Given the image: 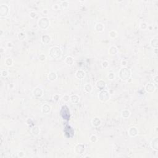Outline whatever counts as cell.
<instances>
[{
  "mask_svg": "<svg viewBox=\"0 0 158 158\" xmlns=\"http://www.w3.org/2000/svg\"><path fill=\"white\" fill-rule=\"evenodd\" d=\"M49 55L51 57V58L53 59H60L62 56V51L61 48L59 46H53L49 49Z\"/></svg>",
  "mask_w": 158,
  "mask_h": 158,
  "instance_id": "1",
  "label": "cell"
},
{
  "mask_svg": "<svg viewBox=\"0 0 158 158\" xmlns=\"http://www.w3.org/2000/svg\"><path fill=\"white\" fill-rule=\"evenodd\" d=\"M119 78L122 81H128L131 78L132 76V72L130 69L126 67H123L122 68L120 69L119 72Z\"/></svg>",
  "mask_w": 158,
  "mask_h": 158,
  "instance_id": "2",
  "label": "cell"
},
{
  "mask_svg": "<svg viewBox=\"0 0 158 158\" xmlns=\"http://www.w3.org/2000/svg\"><path fill=\"white\" fill-rule=\"evenodd\" d=\"M38 26L42 30H46L50 25V20L46 17H42L38 20Z\"/></svg>",
  "mask_w": 158,
  "mask_h": 158,
  "instance_id": "3",
  "label": "cell"
},
{
  "mask_svg": "<svg viewBox=\"0 0 158 158\" xmlns=\"http://www.w3.org/2000/svg\"><path fill=\"white\" fill-rule=\"evenodd\" d=\"M110 98V94L109 93V91L106 90L100 91L98 93V99L102 103H106L108 101Z\"/></svg>",
  "mask_w": 158,
  "mask_h": 158,
  "instance_id": "4",
  "label": "cell"
},
{
  "mask_svg": "<svg viewBox=\"0 0 158 158\" xmlns=\"http://www.w3.org/2000/svg\"><path fill=\"white\" fill-rule=\"evenodd\" d=\"M9 12V8L8 5L2 4L0 6V16L1 17H6Z\"/></svg>",
  "mask_w": 158,
  "mask_h": 158,
  "instance_id": "5",
  "label": "cell"
},
{
  "mask_svg": "<svg viewBox=\"0 0 158 158\" xmlns=\"http://www.w3.org/2000/svg\"><path fill=\"white\" fill-rule=\"evenodd\" d=\"M85 146L84 144L78 143L74 148V151L77 154H81L85 152Z\"/></svg>",
  "mask_w": 158,
  "mask_h": 158,
  "instance_id": "6",
  "label": "cell"
},
{
  "mask_svg": "<svg viewBox=\"0 0 158 158\" xmlns=\"http://www.w3.org/2000/svg\"><path fill=\"white\" fill-rule=\"evenodd\" d=\"M33 95L35 98H40L43 95V90L42 88L40 87H36L32 91Z\"/></svg>",
  "mask_w": 158,
  "mask_h": 158,
  "instance_id": "7",
  "label": "cell"
},
{
  "mask_svg": "<svg viewBox=\"0 0 158 158\" xmlns=\"http://www.w3.org/2000/svg\"><path fill=\"white\" fill-rule=\"evenodd\" d=\"M156 86L153 83H151V82H149V83H148L147 84L145 85V91L146 92L148 93H153L156 90Z\"/></svg>",
  "mask_w": 158,
  "mask_h": 158,
  "instance_id": "8",
  "label": "cell"
},
{
  "mask_svg": "<svg viewBox=\"0 0 158 158\" xmlns=\"http://www.w3.org/2000/svg\"><path fill=\"white\" fill-rule=\"evenodd\" d=\"M96 87L100 91L105 90L106 87V83L105 80H99L96 82Z\"/></svg>",
  "mask_w": 158,
  "mask_h": 158,
  "instance_id": "9",
  "label": "cell"
},
{
  "mask_svg": "<svg viewBox=\"0 0 158 158\" xmlns=\"http://www.w3.org/2000/svg\"><path fill=\"white\" fill-rule=\"evenodd\" d=\"M128 134L130 137H135L138 135V130L135 127H131L128 129Z\"/></svg>",
  "mask_w": 158,
  "mask_h": 158,
  "instance_id": "10",
  "label": "cell"
},
{
  "mask_svg": "<svg viewBox=\"0 0 158 158\" xmlns=\"http://www.w3.org/2000/svg\"><path fill=\"white\" fill-rule=\"evenodd\" d=\"M41 111L43 114H48L51 111V106L48 104H45L42 106Z\"/></svg>",
  "mask_w": 158,
  "mask_h": 158,
  "instance_id": "11",
  "label": "cell"
},
{
  "mask_svg": "<svg viewBox=\"0 0 158 158\" xmlns=\"http://www.w3.org/2000/svg\"><path fill=\"white\" fill-rule=\"evenodd\" d=\"M75 77L77 78V79H79V80H82L83 78L85 77V75H86V73L84 71L81 70V69H79L78 71H76L75 72Z\"/></svg>",
  "mask_w": 158,
  "mask_h": 158,
  "instance_id": "12",
  "label": "cell"
},
{
  "mask_svg": "<svg viewBox=\"0 0 158 158\" xmlns=\"http://www.w3.org/2000/svg\"><path fill=\"white\" fill-rule=\"evenodd\" d=\"M101 124V120L99 117H95L91 120V125L94 127H98Z\"/></svg>",
  "mask_w": 158,
  "mask_h": 158,
  "instance_id": "13",
  "label": "cell"
},
{
  "mask_svg": "<svg viewBox=\"0 0 158 158\" xmlns=\"http://www.w3.org/2000/svg\"><path fill=\"white\" fill-rule=\"evenodd\" d=\"M150 146L153 150L158 151V138H153L150 143Z\"/></svg>",
  "mask_w": 158,
  "mask_h": 158,
  "instance_id": "14",
  "label": "cell"
},
{
  "mask_svg": "<svg viewBox=\"0 0 158 158\" xmlns=\"http://www.w3.org/2000/svg\"><path fill=\"white\" fill-rule=\"evenodd\" d=\"M42 43L44 45H48L51 41V37L49 35H43L41 39Z\"/></svg>",
  "mask_w": 158,
  "mask_h": 158,
  "instance_id": "15",
  "label": "cell"
},
{
  "mask_svg": "<svg viewBox=\"0 0 158 158\" xmlns=\"http://www.w3.org/2000/svg\"><path fill=\"white\" fill-rule=\"evenodd\" d=\"M40 132L41 130H40V129L38 126H34L31 129V134H32V135L34 137L38 136L40 134Z\"/></svg>",
  "mask_w": 158,
  "mask_h": 158,
  "instance_id": "16",
  "label": "cell"
},
{
  "mask_svg": "<svg viewBox=\"0 0 158 158\" xmlns=\"http://www.w3.org/2000/svg\"><path fill=\"white\" fill-rule=\"evenodd\" d=\"M57 78V75L54 71H51L48 74V79L51 81H54Z\"/></svg>",
  "mask_w": 158,
  "mask_h": 158,
  "instance_id": "17",
  "label": "cell"
},
{
  "mask_svg": "<svg viewBox=\"0 0 158 158\" xmlns=\"http://www.w3.org/2000/svg\"><path fill=\"white\" fill-rule=\"evenodd\" d=\"M108 53L110 56H115L118 53V48L115 46H111L109 48Z\"/></svg>",
  "mask_w": 158,
  "mask_h": 158,
  "instance_id": "18",
  "label": "cell"
},
{
  "mask_svg": "<svg viewBox=\"0 0 158 158\" xmlns=\"http://www.w3.org/2000/svg\"><path fill=\"white\" fill-rule=\"evenodd\" d=\"M70 101L72 102L73 104H78L80 101V97L79 96L74 94L70 96Z\"/></svg>",
  "mask_w": 158,
  "mask_h": 158,
  "instance_id": "19",
  "label": "cell"
},
{
  "mask_svg": "<svg viewBox=\"0 0 158 158\" xmlns=\"http://www.w3.org/2000/svg\"><path fill=\"white\" fill-rule=\"evenodd\" d=\"M151 47L153 48V49H156V48H158V38H153L151 39L149 43Z\"/></svg>",
  "mask_w": 158,
  "mask_h": 158,
  "instance_id": "20",
  "label": "cell"
},
{
  "mask_svg": "<svg viewBox=\"0 0 158 158\" xmlns=\"http://www.w3.org/2000/svg\"><path fill=\"white\" fill-rule=\"evenodd\" d=\"M95 29L98 32H102L105 29V26L103 24L97 23L95 26Z\"/></svg>",
  "mask_w": 158,
  "mask_h": 158,
  "instance_id": "21",
  "label": "cell"
},
{
  "mask_svg": "<svg viewBox=\"0 0 158 158\" xmlns=\"http://www.w3.org/2000/svg\"><path fill=\"white\" fill-rule=\"evenodd\" d=\"M131 112L128 109H124L122 110L121 112V116L124 119H127L129 118V117L130 116Z\"/></svg>",
  "mask_w": 158,
  "mask_h": 158,
  "instance_id": "22",
  "label": "cell"
},
{
  "mask_svg": "<svg viewBox=\"0 0 158 158\" xmlns=\"http://www.w3.org/2000/svg\"><path fill=\"white\" fill-rule=\"evenodd\" d=\"M65 62L68 66H72L74 64V59L72 56H67L65 59Z\"/></svg>",
  "mask_w": 158,
  "mask_h": 158,
  "instance_id": "23",
  "label": "cell"
},
{
  "mask_svg": "<svg viewBox=\"0 0 158 158\" xmlns=\"http://www.w3.org/2000/svg\"><path fill=\"white\" fill-rule=\"evenodd\" d=\"M84 90L87 93H90L93 91V86L90 83H86L85 85L84 86Z\"/></svg>",
  "mask_w": 158,
  "mask_h": 158,
  "instance_id": "24",
  "label": "cell"
},
{
  "mask_svg": "<svg viewBox=\"0 0 158 158\" xmlns=\"http://www.w3.org/2000/svg\"><path fill=\"white\" fill-rule=\"evenodd\" d=\"M5 63L6 66L11 67V66H12V64H13V60H12V59L11 58V57H8V58L5 59Z\"/></svg>",
  "mask_w": 158,
  "mask_h": 158,
  "instance_id": "25",
  "label": "cell"
},
{
  "mask_svg": "<svg viewBox=\"0 0 158 158\" xmlns=\"http://www.w3.org/2000/svg\"><path fill=\"white\" fill-rule=\"evenodd\" d=\"M140 29L143 30H146L148 28V24L145 22H142L140 24Z\"/></svg>",
  "mask_w": 158,
  "mask_h": 158,
  "instance_id": "26",
  "label": "cell"
},
{
  "mask_svg": "<svg viewBox=\"0 0 158 158\" xmlns=\"http://www.w3.org/2000/svg\"><path fill=\"white\" fill-rule=\"evenodd\" d=\"M25 37H26V35L23 32H19L17 35V38L19 40H24L25 38Z\"/></svg>",
  "mask_w": 158,
  "mask_h": 158,
  "instance_id": "27",
  "label": "cell"
},
{
  "mask_svg": "<svg viewBox=\"0 0 158 158\" xmlns=\"http://www.w3.org/2000/svg\"><path fill=\"white\" fill-rule=\"evenodd\" d=\"M109 36L110 38L112 39L115 38L117 36V32L115 30H111L109 32Z\"/></svg>",
  "mask_w": 158,
  "mask_h": 158,
  "instance_id": "28",
  "label": "cell"
},
{
  "mask_svg": "<svg viewBox=\"0 0 158 158\" xmlns=\"http://www.w3.org/2000/svg\"><path fill=\"white\" fill-rule=\"evenodd\" d=\"M90 141L92 143H95L98 141V137L95 135H92L90 138Z\"/></svg>",
  "mask_w": 158,
  "mask_h": 158,
  "instance_id": "29",
  "label": "cell"
},
{
  "mask_svg": "<svg viewBox=\"0 0 158 158\" xmlns=\"http://www.w3.org/2000/svg\"><path fill=\"white\" fill-rule=\"evenodd\" d=\"M8 75H9V72H8V71H7V70L4 69V70H2V71H1V77H3V78L7 77L8 76Z\"/></svg>",
  "mask_w": 158,
  "mask_h": 158,
  "instance_id": "30",
  "label": "cell"
},
{
  "mask_svg": "<svg viewBox=\"0 0 158 158\" xmlns=\"http://www.w3.org/2000/svg\"><path fill=\"white\" fill-rule=\"evenodd\" d=\"M109 63L107 61H106V60H105V61L102 62L101 66L103 69H107V68L109 67Z\"/></svg>",
  "mask_w": 158,
  "mask_h": 158,
  "instance_id": "31",
  "label": "cell"
},
{
  "mask_svg": "<svg viewBox=\"0 0 158 158\" xmlns=\"http://www.w3.org/2000/svg\"><path fill=\"white\" fill-rule=\"evenodd\" d=\"M107 77L109 78V80H113L115 79V75L114 72H109L108 75H107Z\"/></svg>",
  "mask_w": 158,
  "mask_h": 158,
  "instance_id": "32",
  "label": "cell"
},
{
  "mask_svg": "<svg viewBox=\"0 0 158 158\" xmlns=\"http://www.w3.org/2000/svg\"><path fill=\"white\" fill-rule=\"evenodd\" d=\"M61 6L64 9L68 8V6L69 5V3L67 1H61Z\"/></svg>",
  "mask_w": 158,
  "mask_h": 158,
  "instance_id": "33",
  "label": "cell"
},
{
  "mask_svg": "<svg viewBox=\"0 0 158 158\" xmlns=\"http://www.w3.org/2000/svg\"><path fill=\"white\" fill-rule=\"evenodd\" d=\"M62 100L64 103H67L70 101V96L69 95H65L62 96Z\"/></svg>",
  "mask_w": 158,
  "mask_h": 158,
  "instance_id": "34",
  "label": "cell"
},
{
  "mask_svg": "<svg viewBox=\"0 0 158 158\" xmlns=\"http://www.w3.org/2000/svg\"><path fill=\"white\" fill-rule=\"evenodd\" d=\"M38 59L39 61L41 62L45 61V60L46 59V56H45L44 54H41L38 56Z\"/></svg>",
  "mask_w": 158,
  "mask_h": 158,
  "instance_id": "35",
  "label": "cell"
},
{
  "mask_svg": "<svg viewBox=\"0 0 158 158\" xmlns=\"http://www.w3.org/2000/svg\"><path fill=\"white\" fill-rule=\"evenodd\" d=\"M53 99L54 101H58L59 100H60V96L58 94H55L53 96Z\"/></svg>",
  "mask_w": 158,
  "mask_h": 158,
  "instance_id": "36",
  "label": "cell"
},
{
  "mask_svg": "<svg viewBox=\"0 0 158 158\" xmlns=\"http://www.w3.org/2000/svg\"><path fill=\"white\" fill-rule=\"evenodd\" d=\"M30 17L31 19H35L37 17V13L35 11H31L30 12Z\"/></svg>",
  "mask_w": 158,
  "mask_h": 158,
  "instance_id": "37",
  "label": "cell"
},
{
  "mask_svg": "<svg viewBox=\"0 0 158 158\" xmlns=\"http://www.w3.org/2000/svg\"><path fill=\"white\" fill-rule=\"evenodd\" d=\"M153 83L155 85H158V75H156L153 77Z\"/></svg>",
  "mask_w": 158,
  "mask_h": 158,
  "instance_id": "38",
  "label": "cell"
},
{
  "mask_svg": "<svg viewBox=\"0 0 158 158\" xmlns=\"http://www.w3.org/2000/svg\"><path fill=\"white\" fill-rule=\"evenodd\" d=\"M17 156H18L19 158H24V157L25 156V153L24 151H19V152L18 153V154H17Z\"/></svg>",
  "mask_w": 158,
  "mask_h": 158,
  "instance_id": "39",
  "label": "cell"
},
{
  "mask_svg": "<svg viewBox=\"0 0 158 158\" xmlns=\"http://www.w3.org/2000/svg\"><path fill=\"white\" fill-rule=\"evenodd\" d=\"M59 5H57V4H55V5H54L53 6V9L54 11H57V10L59 9Z\"/></svg>",
  "mask_w": 158,
  "mask_h": 158,
  "instance_id": "40",
  "label": "cell"
},
{
  "mask_svg": "<svg viewBox=\"0 0 158 158\" xmlns=\"http://www.w3.org/2000/svg\"><path fill=\"white\" fill-rule=\"evenodd\" d=\"M121 65L123 67H125V66L127 65V61H125V60H123L121 62Z\"/></svg>",
  "mask_w": 158,
  "mask_h": 158,
  "instance_id": "41",
  "label": "cell"
},
{
  "mask_svg": "<svg viewBox=\"0 0 158 158\" xmlns=\"http://www.w3.org/2000/svg\"><path fill=\"white\" fill-rule=\"evenodd\" d=\"M12 46H13V44H12V42H9L7 43V47H8V48H12Z\"/></svg>",
  "mask_w": 158,
  "mask_h": 158,
  "instance_id": "42",
  "label": "cell"
},
{
  "mask_svg": "<svg viewBox=\"0 0 158 158\" xmlns=\"http://www.w3.org/2000/svg\"><path fill=\"white\" fill-rule=\"evenodd\" d=\"M42 12H43V14L46 15V14H48V11L46 9H43V11H42Z\"/></svg>",
  "mask_w": 158,
  "mask_h": 158,
  "instance_id": "43",
  "label": "cell"
},
{
  "mask_svg": "<svg viewBox=\"0 0 158 158\" xmlns=\"http://www.w3.org/2000/svg\"><path fill=\"white\" fill-rule=\"evenodd\" d=\"M153 53L156 56H157V54H158V48H156V49H153Z\"/></svg>",
  "mask_w": 158,
  "mask_h": 158,
  "instance_id": "44",
  "label": "cell"
},
{
  "mask_svg": "<svg viewBox=\"0 0 158 158\" xmlns=\"http://www.w3.org/2000/svg\"><path fill=\"white\" fill-rule=\"evenodd\" d=\"M4 51H5V50H4L3 47H1V53L3 54V53H4Z\"/></svg>",
  "mask_w": 158,
  "mask_h": 158,
  "instance_id": "45",
  "label": "cell"
},
{
  "mask_svg": "<svg viewBox=\"0 0 158 158\" xmlns=\"http://www.w3.org/2000/svg\"><path fill=\"white\" fill-rule=\"evenodd\" d=\"M3 35V30H1V37H2Z\"/></svg>",
  "mask_w": 158,
  "mask_h": 158,
  "instance_id": "46",
  "label": "cell"
}]
</instances>
